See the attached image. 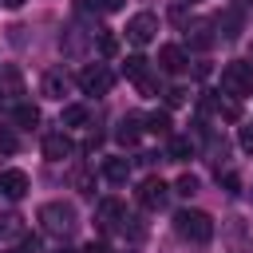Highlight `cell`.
I'll return each mask as SVG.
<instances>
[{"label":"cell","instance_id":"cell-1","mask_svg":"<svg viewBox=\"0 0 253 253\" xmlns=\"http://www.w3.org/2000/svg\"><path fill=\"white\" fill-rule=\"evenodd\" d=\"M174 229L182 241H194V245H206L213 237V217L202 213V210H178L174 213Z\"/></svg>","mask_w":253,"mask_h":253},{"label":"cell","instance_id":"cell-2","mask_svg":"<svg viewBox=\"0 0 253 253\" xmlns=\"http://www.w3.org/2000/svg\"><path fill=\"white\" fill-rule=\"evenodd\" d=\"M40 225H43V233H51V237H67V233H75V206H67V202H47V206H40Z\"/></svg>","mask_w":253,"mask_h":253},{"label":"cell","instance_id":"cell-3","mask_svg":"<svg viewBox=\"0 0 253 253\" xmlns=\"http://www.w3.org/2000/svg\"><path fill=\"white\" fill-rule=\"evenodd\" d=\"M221 91H225L229 99H245V95H253V63H245V59H229V63L221 67Z\"/></svg>","mask_w":253,"mask_h":253},{"label":"cell","instance_id":"cell-4","mask_svg":"<svg viewBox=\"0 0 253 253\" xmlns=\"http://www.w3.org/2000/svg\"><path fill=\"white\" fill-rule=\"evenodd\" d=\"M75 79H79L83 95H107V91H111V83H115V75H111V67H107V63H87Z\"/></svg>","mask_w":253,"mask_h":253},{"label":"cell","instance_id":"cell-5","mask_svg":"<svg viewBox=\"0 0 253 253\" xmlns=\"http://www.w3.org/2000/svg\"><path fill=\"white\" fill-rule=\"evenodd\" d=\"M154 36H158V16H154V12H134V16L126 20V40H130V43L142 47V43H150Z\"/></svg>","mask_w":253,"mask_h":253},{"label":"cell","instance_id":"cell-6","mask_svg":"<svg viewBox=\"0 0 253 253\" xmlns=\"http://www.w3.org/2000/svg\"><path fill=\"white\" fill-rule=\"evenodd\" d=\"M166 198H170V186L162 178H142V186H138V206L142 210H162Z\"/></svg>","mask_w":253,"mask_h":253},{"label":"cell","instance_id":"cell-7","mask_svg":"<svg viewBox=\"0 0 253 253\" xmlns=\"http://www.w3.org/2000/svg\"><path fill=\"white\" fill-rule=\"evenodd\" d=\"M158 67H162L166 75H182V71L190 67L186 47H178V43H162V47H158Z\"/></svg>","mask_w":253,"mask_h":253},{"label":"cell","instance_id":"cell-8","mask_svg":"<svg viewBox=\"0 0 253 253\" xmlns=\"http://www.w3.org/2000/svg\"><path fill=\"white\" fill-rule=\"evenodd\" d=\"M71 150H75V146H71L67 130H51V134H43V158H47V162H63Z\"/></svg>","mask_w":253,"mask_h":253},{"label":"cell","instance_id":"cell-9","mask_svg":"<svg viewBox=\"0 0 253 253\" xmlns=\"http://www.w3.org/2000/svg\"><path fill=\"white\" fill-rule=\"evenodd\" d=\"M28 186H32V178H28L24 170H4V174H0V194L12 198V202H20V198L28 194Z\"/></svg>","mask_w":253,"mask_h":253},{"label":"cell","instance_id":"cell-10","mask_svg":"<svg viewBox=\"0 0 253 253\" xmlns=\"http://www.w3.org/2000/svg\"><path fill=\"white\" fill-rule=\"evenodd\" d=\"M0 95H4V99L24 95V75H20L16 63H0Z\"/></svg>","mask_w":253,"mask_h":253},{"label":"cell","instance_id":"cell-11","mask_svg":"<svg viewBox=\"0 0 253 253\" xmlns=\"http://www.w3.org/2000/svg\"><path fill=\"white\" fill-rule=\"evenodd\" d=\"M213 40H217V36H213V28H210L206 20H198V24H190V28H186V43H190L194 51H210V47H213Z\"/></svg>","mask_w":253,"mask_h":253},{"label":"cell","instance_id":"cell-12","mask_svg":"<svg viewBox=\"0 0 253 253\" xmlns=\"http://www.w3.org/2000/svg\"><path fill=\"white\" fill-rule=\"evenodd\" d=\"M123 213H126V206H123L119 198H103V202L95 206V221H99V225H107V229H115Z\"/></svg>","mask_w":253,"mask_h":253},{"label":"cell","instance_id":"cell-13","mask_svg":"<svg viewBox=\"0 0 253 253\" xmlns=\"http://www.w3.org/2000/svg\"><path fill=\"white\" fill-rule=\"evenodd\" d=\"M115 138H119V146H138V138H142V119H138V115H126V119H119V130H115Z\"/></svg>","mask_w":253,"mask_h":253},{"label":"cell","instance_id":"cell-14","mask_svg":"<svg viewBox=\"0 0 253 253\" xmlns=\"http://www.w3.org/2000/svg\"><path fill=\"white\" fill-rule=\"evenodd\" d=\"M142 130H150V134H158V138H170V134H174L170 111H150V115L142 119Z\"/></svg>","mask_w":253,"mask_h":253},{"label":"cell","instance_id":"cell-15","mask_svg":"<svg viewBox=\"0 0 253 253\" xmlns=\"http://www.w3.org/2000/svg\"><path fill=\"white\" fill-rule=\"evenodd\" d=\"M166 158H170V162H190V158H194V142H190L186 134H170V138H166Z\"/></svg>","mask_w":253,"mask_h":253},{"label":"cell","instance_id":"cell-16","mask_svg":"<svg viewBox=\"0 0 253 253\" xmlns=\"http://www.w3.org/2000/svg\"><path fill=\"white\" fill-rule=\"evenodd\" d=\"M40 91H43L47 99H63V95H67V75H63L59 67H51V71L43 75V83H40Z\"/></svg>","mask_w":253,"mask_h":253},{"label":"cell","instance_id":"cell-17","mask_svg":"<svg viewBox=\"0 0 253 253\" xmlns=\"http://www.w3.org/2000/svg\"><path fill=\"white\" fill-rule=\"evenodd\" d=\"M103 178L115 182V186H123V182L130 178V158H107V162H103Z\"/></svg>","mask_w":253,"mask_h":253},{"label":"cell","instance_id":"cell-18","mask_svg":"<svg viewBox=\"0 0 253 253\" xmlns=\"http://www.w3.org/2000/svg\"><path fill=\"white\" fill-rule=\"evenodd\" d=\"M225 233H229L233 253H245V249H249V233H245V221H241V217H225Z\"/></svg>","mask_w":253,"mask_h":253},{"label":"cell","instance_id":"cell-19","mask_svg":"<svg viewBox=\"0 0 253 253\" xmlns=\"http://www.w3.org/2000/svg\"><path fill=\"white\" fill-rule=\"evenodd\" d=\"M12 119H16L20 130H32V126H40V107H36V103H16Z\"/></svg>","mask_w":253,"mask_h":253},{"label":"cell","instance_id":"cell-20","mask_svg":"<svg viewBox=\"0 0 253 253\" xmlns=\"http://www.w3.org/2000/svg\"><path fill=\"white\" fill-rule=\"evenodd\" d=\"M217 28H221L225 40H237V36H241V12H237V8L221 12V16H217Z\"/></svg>","mask_w":253,"mask_h":253},{"label":"cell","instance_id":"cell-21","mask_svg":"<svg viewBox=\"0 0 253 253\" xmlns=\"http://www.w3.org/2000/svg\"><path fill=\"white\" fill-rule=\"evenodd\" d=\"M83 123H87V107L83 103H67L63 115H59V126L67 130V126H83Z\"/></svg>","mask_w":253,"mask_h":253},{"label":"cell","instance_id":"cell-22","mask_svg":"<svg viewBox=\"0 0 253 253\" xmlns=\"http://www.w3.org/2000/svg\"><path fill=\"white\" fill-rule=\"evenodd\" d=\"M95 40H99V55H115V51H119V36H115L111 28H99Z\"/></svg>","mask_w":253,"mask_h":253},{"label":"cell","instance_id":"cell-23","mask_svg":"<svg viewBox=\"0 0 253 253\" xmlns=\"http://www.w3.org/2000/svg\"><path fill=\"white\" fill-rule=\"evenodd\" d=\"M123 75L138 83V79L146 75V59H142V55H126V63H123Z\"/></svg>","mask_w":253,"mask_h":253},{"label":"cell","instance_id":"cell-24","mask_svg":"<svg viewBox=\"0 0 253 253\" xmlns=\"http://www.w3.org/2000/svg\"><path fill=\"white\" fill-rule=\"evenodd\" d=\"M174 194H182V198H194V194H198V178H194V174H182V178L174 182Z\"/></svg>","mask_w":253,"mask_h":253},{"label":"cell","instance_id":"cell-25","mask_svg":"<svg viewBox=\"0 0 253 253\" xmlns=\"http://www.w3.org/2000/svg\"><path fill=\"white\" fill-rule=\"evenodd\" d=\"M217 182L225 186V194H237V190H241V174H233V170H225V174L217 170Z\"/></svg>","mask_w":253,"mask_h":253},{"label":"cell","instance_id":"cell-26","mask_svg":"<svg viewBox=\"0 0 253 253\" xmlns=\"http://www.w3.org/2000/svg\"><path fill=\"white\" fill-rule=\"evenodd\" d=\"M75 190H79L83 198H95V182H91V174L79 170V174H75Z\"/></svg>","mask_w":253,"mask_h":253},{"label":"cell","instance_id":"cell-27","mask_svg":"<svg viewBox=\"0 0 253 253\" xmlns=\"http://www.w3.org/2000/svg\"><path fill=\"white\" fill-rule=\"evenodd\" d=\"M166 95V107H182L190 95H186V87H170V91H162Z\"/></svg>","mask_w":253,"mask_h":253},{"label":"cell","instance_id":"cell-28","mask_svg":"<svg viewBox=\"0 0 253 253\" xmlns=\"http://www.w3.org/2000/svg\"><path fill=\"white\" fill-rule=\"evenodd\" d=\"M241 150H245V154H253V123H245V126H241Z\"/></svg>","mask_w":253,"mask_h":253},{"label":"cell","instance_id":"cell-29","mask_svg":"<svg viewBox=\"0 0 253 253\" xmlns=\"http://www.w3.org/2000/svg\"><path fill=\"white\" fill-rule=\"evenodd\" d=\"M20 253H40V237H36V233H28V237L20 241Z\"/></svg>","mask_w":253,"mask_h":253},{"label":"cell","instance_id":"cell-30","mask_svg":"<svg viewBox=\"0 0 253 253\" xmlns=\"http://www.w3.org/2000/svg\"><path fill=\"white\" fill-rule=\"evenodd\" d=\"M99 146H103V134H99V130H95V134H87V142H83V150H87V154H95Z\"/></svg>","mask_w":253,"mask_h":253},{"label":"cell","instance_id":"cell-31","mask_svg":"<svg viewBox=\"0 0 253 253\" xmlns=\"http://www.w3.org/2000/svg\"><path fill=\"white\" fill-rule=\"evenodd\" d=\"M123 4H126V0H95V8H99V12H119Z\"/></svg>","mask_w":253,"mask_h":253},{"label":"cell","instance_id":"cell-32","mask_svg":"<svg viewBox=\"0 0 253 253\" xmlns=\"http://www.w3.org/2000/svg\"><path fill=\"white\" fill-rule=\"evenodd\" d=\"M83 253H111V249H107V241H87Z\"/></svg>","mask_w":253,"mask_h":253},{"label":"cell","instance_id":"cell-33","mask_svg":"<svg viewBox=\"0 0 253 253\" xmlns=\"http://www.w3.org/2000/svg\"><path fill=\"white\" fill-rule=\"evenodd\" d=\"M138 91H142V95H154V79L142 75V79H138Z\"/></svg>","mask_w":253,"mask_h":253},{"label":"cell","instance_id":"cell-34","mask_svg":"<svg viewBox=\"0 0 253 253\" xmlns=\"http://www.w3.org/2000/svg\"><path fill=\"white\" fill-rule=\"evenodd\" d=\"M0 146H4V150H16V138H12L8 130H0Z\"/></svg>","mask_w":253,"mask_h":253},{"label":"cell","instance_id":"cell-35","mask_svg":"<svg viewBox=\"0 0 253 253\" xmlns=\"http://www.w3.org/2000/svg\"><path fill=\"white\" fill-rule=\"evenodd\" d=\"M20 4H24V0H4V8H20Z\"/></svg>","mask_w":253,"mask_h":253},{"label":"cell","instance_id":"cell-36","mask_svg":"<svg viewBox=\"0 0 253 253\" xmlns=\"http://www.w3.org/2000/svg\"><path fill=\"white\" fill-rule=\"evenodd\" d=\"M4 253H20V249H4Z\"/></svg>","mask_w":253,"mask_h":253},{"label":"cell","instance_id":"cell-37","mask_svg":"<svg viewBox=\"0 0 253 253\" xmlns=\"http://www.w3.org/2000/svg\"><path fill=\"white\" fill-rule=\"evenodd\" d=\"M59 253H71V249H59Z\"/></svg>","mask_w":253,"mask_h":253},{"label":"cell","instance_id":"cell-38","mask_svg":"<svg viewBox=\"0 0 253 253\" xmlns=\"http://www.w3.org/2000/svg\"><path fill=\"white\" fill-rule=\"evenodd\" d=\"M186 4H198V0H186Z\"/></svg>","mask_w":253,"mask_h":253},{"label":"cell","instance_id":"cell-39","mask_svg":"<svg viewBox=\"0 0 253 253\" xmlns=\"http://www.w3.org/2000/svg\"><path fill=\"white\" fill-rule=\"evenodd\" d=\"M249 202H253V190H249Z\"/></svg>","mask_w":253,"mask_h":253},{"label":"cell","instance_id":"cell-40","mask_svg":"<svg viewBox=\"0 0 253 253\" xmlns=\"http://www.w3.org/2000/svg\"><path fill=\"white\" fill-rule=\"evenodd\" d=\"M245 4H253V0H245Z\"/></svg>","mask_w":253,"mask_h":253}]
</instances>
